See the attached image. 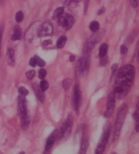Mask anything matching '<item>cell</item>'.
<instances>
[{
	"mask_svg": "<svg viewBox=\"0 0 139 154\" xmlns=\"http://www.w3.org/2000/svg\"><path fill=\"white\" fill-rule=\"evenodd\" d=\"M75 59H76V57H75V56H73V55H71L70 58H69V60H70L71 62H73V61L75 60Z\"/></svg>",
	"mask_w": 139,
	"mask_h": 154,
	"instance_id": "cell-38",
	"label": "cell"
},
{
	"mask_svg": "<svg viewBox=\"0 0 139 154\" xmlns=\"http://www.w3.org/2000/svg\"><path fill=\"white\" fill-rule=\"evenodd\" d=\"M47 75V71L44 69H41L39 71V78L41 79H44Z\"/></svg>",
	"mask_w": 139,
	"mask_h": 154,
	"instance_id": "cell-28",
	"label": "cell"
},
{
	"mask_svg": "<svg viewBox=\"0 0 139 154\" xmlns=\"http://www.w3.org/2000/svg\"><path fill=\"white\" fill-rule=\"evenodd\" d=\"M66 41H67V38L66 36H60L57 42V46L58 48H63L65 46Z\"/></svg>",
	"mask_w": 139,
	"mask_h": 154,
	"instance_id": "cell-18",
	"label": "cell"
},
{
	"mask_svg": "<svg viewBox=\"0 0 139 154\" xmlns=\"http://www.w3.org/2000/svg\"><path fill=\"white\" fill-rule=\"evenodd\" d=\"M120 52H121L122 54H125L128 52V48L125 45H122L121 48H120Z\"/></svg>",
	"mask_w": 139,
	"mask_h": 154,
	"instance_id": "cell-33",
	"label": "cell"
},
{
	"mask_svg": "<svg viewBox=\"0 0 139 154\" xmlns=\"http://www.w3.org/2000/svg\"><path fill=\"white\" fill-rule=\"evenodd\" d=\"M110 126L109 124H106L103 128V132L101 135L100 139L99 142L98 143V146L97 149H96L95 153L97 154H100L103 153L105 151L107 144L108 139L109 137V134H110Z\"/></svg>",
	"mask_w": 139,
	"mask_h": 154,
	"instance_id": "cell-3",
	"label": "cell"
},
{
	"mask_svg": "<svg viewBox=\"0 0 139 154\" xmlns=\"http://www.w3.org/2000/svg\"><path fill=\"white\" fill-rule=\"evenodd\" d=\"M29 65H30L31 67H35L37 65V61L35 57H32L30 60H29Z\"/></svg>",
	"mask_w": 139,
	"mask_h": 154,
	"instance_id": "cell-31",
	"label": "cell"
},
{
	"mask_svg": "<svg viewBox=\"0 0 139 154\" xmlns=\"http://www.w3.org/2000/svg\"><path fill=\"white\" fill-rule=\"evenodd\" d=\"M107 63H108V58H107V55L105 56V57L100 58V65L105 66L107 64Z\"/></svg>",
	"mask_w": 139,
	"mask_h": 154,
	"instance_id": "cell-29",
	"label": "cell"
},
{
	"mask_svg": "<svg viewBox=\"0 0 139 154\" xmlns=\"http://www.w3.org/2000/svg\"><path fill=\"white\" fill-rule=\"evenodd\" d=\"M128 111V107L126 104H123L120 107L118 113L117 115V118L115 124V132H114V139L116 140L119 137L122 127L125 121V116Z\"/></svg>",
	"mask_w": 139,
	"mask_h": 154,
	"instance_id": "cell-2",
	"label": "cell"
},
{
	"mask_svg": "<svg viewBox=\"0 0 139 154\" xmlns=\"http://www.w3.org/2000/svg\"><path fill=\"white\" fill-rule=\"evenodd\" d=\"M99 28H100V25L97 21H93V22L90 23V29L91 31H93V32H97Z\"/></svg>",
	"mask_w": 139,
	"mask_h": 154,
	"instance_id": "cell-21",
	"label": "cell"
},
{
	"mask_svg": "<svg viewBox=\"0 0 139 154\" xmlns=\"http://www.w3.org/2000/svg\"><path fill=\"white\" fill-rule=\"evenodd\" d=\"M18 112L21 119L28 116L25 96L22 94H20L18 99Z\"/></svg>",
	"mask_w": 139,
	"mask_h": 154,
	"instance_id": "cell-8",
	"label": "cell"
},
{
	"mask_svg": "<svg viewBox=\"0 0 139 154\" xmlns=\"http://www.w3.org/2000/svg\"><path fill=\"white\" fill-rule=\"evenodd\" d=\"M30 124V119H29V116H26L25 118L21 119V126L23 130H26Z\"/></svg>",
	"mask_w": 139,
	"mask_h": 154,
	"instance_id": "cell-19",
	"label": "cell"
},
{
	"mask_svg": "<svg viewBox=\"0 0 139 154\" xmlns=\"http://www.w3.org/2000/svg\"><path fill=\"white\" fill-rule=\"evenodd\" d=\"M73 117L71 115H69L68 118H66V121L62 124L60 130V139H66V137L69 136L72 131V127H73Z\"/></svg>",
	"mask_w": 139,
	"mask_h": 154,
	"instance_id": "cell-6",
	"label": "cell"
},
{
	"mask_svg": "<svg viewBox=\"0 0 139 154\" xmlns=\"http://www.w3.org/2000/svg\"><path fill=\"white\" fill-rule=\"evenodd\" d=\"M40 88L43 90V91H45V90H48L49 87V84L46 80H44V79H42V82H40Z\"/></svg>",
	"mask_w": 139,
	"mask_h": 154,
	"instance_id": "cell-23",
	"label": "cell"
},
{
	"mask_svg": "<svg viewBox=\"0 0 139 154\" xmlns=\"http://www.w3.org/2000/svg\"><path fill=\"white\" fill-rule=\"evenodd\" d=\"M88 4H89V0H85V7H84L85 12H86V10L88 9Z\"/></svg>",
	"mask_w": 139,
	"mask_h": 154,
	"instance_id": "cell-36",
	"label": "cell"
},
{
	"mask_svg": "<svg viewBox=\"0 0 139 154\" xmlns=\"http://www.w3.org/2000/svg\"><path fill=\"white\" fill-rule=\"evenodd\" d=\"M134 118L136 123H138V119H139V111H138V104H137V109L135 111V113H134Z\"/></svg>",
	"mask_w": 139,
	"mask_h": 154,
	"instance_id": "cell-30",
	"label": "cell"
},
{
	"mask_svg": "<svg viewBox=\"0 0 139 154\" xmlns=\"http://www.w3.org/2000/svg\"><path fill=\"white\" fill-rule=\"evenodd\" d=\"M135 68L132 65H126L117 71L114 84V94L118 99H124L129 93L135 77Z\"/></svg>",
	"mask_w": 139,
	"mask_h": 154,
	"instance_id": "cell-1",
	"label": "cell"
},
{
	"mask_svg": "<svg viewBox=\"0 0 139 154\" xmlns=\"http://www.w3.org/2000/svg\"><path fill=\"white\" fill-rule=\"evenodd\" d=\"M117 67H118V65H117V63H114V64L111 66V71H112V72L114 73L115 71H117Z\"/></svg>",
	"mask_w": 139,
	"mask_h": 154,
	"instance_id": "cell-35",
	"label": "cell"
},
{
	"mask_svg": "<svg viewBox=\"0 0 139 154\" xmlns=\"http://www.w3.org/2000/svg\"><path fill=\"white\" fill-rule=\"evenodd\" d=\"M22 38V30L18 26H16L14 28V33L12 36V41H17L20 40Z\"/></svg>",
	"mask_w": 139,
	"mask_h": 154,
	"instance_id": "cell-16",
	"label": "cell"
},
{
	"mask_svg": "<svg viewBox=\"0 0 139 154\" xmlns=\"http://www.w3.org/2000/svg\"><path fill=\"white\" fill-rule=\"evenodd\" d=\"M72 82H73V81H72L71 79L70 78L65 79V80L63 82V87L64 88V89L65 90H67L71 86Z\"/></svg>",
	"mask_w": 139,
	"mask_h": 154,
	"instance_id": "cell-22",
	"label": "cell"
},
{
	"mask_svg": "<svg viewBox=\"0 0 139 154\" xmlns=\"http://www.w3.org/2000/svg\"><path fill=\"white\" fill-rule=\"evenodd\" d=\"M104 12H105V8H102L99 10V11H98V14H99V15L102 14Z\"/></svg>",
	"mask_w": 139,
	"mask_h": 154,
	"instance_id": "cell-37",
	"label": "cell"
},
{
	"mask_svg": "<svg viewBox=\"0 0 139 154\" xmlns=\"http://www.w3.org/2000/svg\"><path fill=\"white\" fill-rule=\"evenodd\" d=\"M88 147V140L87 138L85 137V134H84L82 139V142H81V147H80L79 153L84 154L86 153Z\"/></svg>",
	"mask_w": 139,
	"mask_h": 154,
	"instance_id": "cell-15",
	"label": "cell"
},
{
	"mask_svg": "<svg viewBox=\"0 0 139 154\" xmlns=\"http://www.w3.org/2000/svg\"><path fill=\"white\" fill-rule=\"evenodd\" d=\"M82 101V94L78 84H76L73 88V92L72 94V105L76 112L79 114V108Z\"/></svg>",
	"mask_w": 139,
	"mask_h": 154,
	"instance_id": "cell-4",
	"label": "cell"
},
{
	"mask_svg": "<svg viewBox=\"0 0 139 154\" xmlns=\"http://www.w3.org/2000/svg\"><path fill=\"white\" fill-rule=\"evenodd\" d=\"M89 58V56H85L81 59L77 60L76 64V73L78 76L84 75L88 71L90 65Z\"/></svg>",
	"mask_w": 139,
	"mask_h": 154,
	"instance_id": "cell-5",
	"label": "cell"
},
{
	"mask_svg": "<svg viewBox=\"0 0 139 154\" xmlns=\"http://www.w3.org/2000/svg\"><path fill=\"white\" fill-rule=\"evenodd\" d=\"M4 28L2 26H0V57H1V45H2V35H3Z\"/></svg>",
	"mask_w": 139,
	"mask_h": 154,
	"instance_id": "cell-32",
	"label": "cell"
},
{
	"mask_svg": "<svg viewBox=\"0 0 139 154\" xmlns=\"http://www.w3.org/2000/svg\"><path fill=\"white\" fill-rule=\"evenodd\" d=\"M57 131H54L50 135L48 138L46 144H45V153L48 152V151H50V149H51L53 145H54V143L55 142L56 139H57Z\"/></svg>",
	"mask_w": 139,
	"mask_h": 154,
	"instance_id": "cell-11",
	"label": "cell"
},
{
	"mask_svg": "<svg viewBox=\"0 0 139 154\" xmlns=\"http://www.w3.org/2000/svg\"><path fill=\"white\" fill-rule=\"evenodd\" d=\"M138 0H130V3L132 6L134 8H136L138 6Z\"/></svg>",
	"mask_w": 139,
	"mask_h": 154,
	"instance_id": "cell-34",
	"label": "cell"
},
{
	"mask_svg": "<svg viewBox=\"0 0 139 154\" xmlns=\"http://www.w3.org/2000/svg\"><path fill=\"white\" fill-rule=\"evenodd\" d=\"M35 75H36V72H35L34 70H30L26 72V78L29 79V80H32L33 78H34Z\"/></svg>",
	"mask_w": 139,
	"mask_h": 154,
	"instance_id": "cell-26",
	"label": "cell"
},
{
	"mask_svg": "<svg viewBox=\"0 0 139 154\" xmlns=\"http://www.w3.org/2000/svg\"><path fill=\"white\" fill-rule=\"evenodd\" d=\"M64 12V7H59L56 9V10L53 14V19H57L58 17H60Z\"/></svg>",
	"mask_w": 139,
	"mask_h": 154,
	"instance_id": "cell-20",
	"label": "cell"
},
{
	"mask_svg": "<svg viewBox=\"0 0 139 154\" xmlns=\"http://www.w3.org/2000/svg\"><path fill=\"white\" fill-rule=\"evenodd\" d=\"M16 20H17V23H21L24 18V14L23 12L19 11L16 14Z\"/></svg>",
	"mask_w": 139,
	"mask_h": 154,
	"instance_id": "cell-24",
	"label": "cell"
},
{
	"mask_svg": "<svg viewBox=\"0 0 139 154\" xmlns=\"http://www.w3.org/2000/svg\"><path fill=\"white\" fill-rule=\"evenodd\" d=\"M53 33V26L50 23H44L39 30L38 35L39 37H45L50 35Z\"/></svg>",
	"mask_w": 139,
	"mask_h": 154,
	"instance_id": "cell-10",
	"label": "cell"
},
{
	"mask_svg": "<svg viewBox=\"0 0 139 154\" xmlns=\"http://www.w3.org/2000/svg\"><path fill=\"white\" fill-rule=\"evenodd\" d=\"M98 40H99V34L95 33L90 37L87 41V48L88 49L91 50L97 45Z\"/></svg>",
	"mask_w": 139,
	"mask_h": 154,
	"instance_id": "cell-13",
	"label": "cell"
},
{
	"mask_svg": "<svg viewBox=\"0 0 139 154\" xmlns=\"http://www.w3.org/2000/svg\"><path fill=\"white\" fill-rule=\"evenodd\" d=\"M6 60L8 64L10 66H14L15 65V52L11 48H9L7 50L6 53Z\"/></svg>",
	"mask_w": 139,
	"mask_h": 154,
	"instance_id": "cell-12",
	"label": "cell"
},
{
	"mask_svg": "<svg viewBox=\"0 0 139 154\" xmlns=\"http://www.w3.org/2000/svg\"><path fill=\"white\" fill-rule=\"evenodd\" d=\"M116 107V96H115L114 92H111L108 97V103H107V108L105 112V116L106 118H109L113 114Z\"/></svg>",
	"mask_w": 139,
	"mask_h": 154,
	"instance_id": "cell-9",
	"label": "cell"
},
{
	"mask_svg": "<svg viewBox=\"0 0 139 154\" xmlns=\"http://www.w3.org/2000/svg\"><path fill=\"white\" fill-rule=\"evenodd\" d=\"M108 52V45L104 43L100 46L99 48V57L100 58L105 57Z\"/></svg>",
	"mask_w": 139,
	"mask_h": 154,
	"instance_id": "cell-17",
	"label": "cell"
},
{
	"mask_svg": "<svg viewBox=\"0 0 139 154\" xmlns=\"http://www.w3.org/2000/svg\"><path fill=\"white\" fill-rule=\"evenodd\" d=\"M44 44L45 45H48V44H52V42H51V40H50V39H48V40H46V41H45Z\"/></svg>",
	"mask_w": 139,
	"mask_h": 154,
	"instance_id": "cell-39",
	"label": "cell"
},
{
	"mask_svg": "<svg viewBox=\"0 0 139 154\" xmlns=\"http://www.w3.org/2000/svg\"><path fill=\"white\" fill-rule=\"evenodd\" d=\"M34 57L36 58V59L37 65H38L39 67H44L45 65V61L44 60L42 59V58L39 57L38 56H35Z\"/></svg>",
	"mask_w": 139,
	"mask_h": 154,
	"instance_id": "cell-25",
	"label": "cell"
},
{
	"mask_svg": "<svg viewBox=\"0 0 139 154\" xmlns=\"http://www.w3.org/2000/svg\"><path fill=\"white\" fill-rule=\"evenodd\" d=\"M58 23L62 26L65 30H69L73 26L75 20L74 18L70 14H62L58 18Z\"/></svg>",
	"mask_w": 139,
	"mask_h": 154,
	"instance_id": "cell-7",
	"label": "cell"
},
{
	"mask_svg": "<svg viewBox=\"0 0 139 154\" xmlns=\"http://www.w3.org/2000/svg\"><path fill=\"white\" fill-rule=\"evenodd\" d=\"M33 88L34 90L37 99L39 100V101L41 103H44L45 100V94H44V91L41 89V88L37 86V84L33 85Z\"/></svg>",
	"mask_w": 139,
	"mask_h": 154,
	"instance_id": "cell-14",
	"label": "cell"
},
{
	"mask_svg": "<svg viewBox=\"0 0 139 154\" xmlns=\"http://www.w3.org/2000/svg\"><path fill=\"white\" fill-rule=\"evenodd\" d=\"M18 92H19L20 94H22L23 96H26V95L29 94L28 90L23 86H21L18 88Z\"/></svg>",
	"mask_w": 139,
	"mask_h": 154,
	"instance_id": "cell-27",
	"label": "cell"
}]
</instances>
